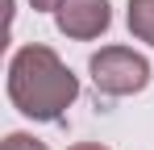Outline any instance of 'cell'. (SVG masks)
<instances>
[{
  "label": "cell",
  "instance_id": "obj_1",
  "mask_svg": "<svg viewBox=\"0 0 154 150\" xmlns=\"http://www.w3.org/2000/svg\"><path fill=\"white\" fill-rule=\"evenodd\" d=\"M79 96V79L50 46H21L8 63V100L33 121H58Z\"/></svg>",
  "mask_w": 154,
  "mask_h": 150
},
{
  "label": "cell",
  "instance_id": "obj_2",
  "mask_svg": "<svg viewBox=\"0 0 154 150\" xmlns=\"http://www.w3.org/2000/svg\"><path fill=\"white\" fill-rule=\"evenodd\" d=\"M88 71H92L96 92H104V96H133V92H142L150 83V63L129 46L96 50L92 63H88Z\"/></svg>",
  "mask_w": 154,
  "mask_h": 150
},
{
  "label": "cell",
  "instance_id": "obj_3",
  "mask_svg": "<svg viewBox=\"0 0 154 150\" xmlns=\"http://www.w3.org/2000/svg\"><path fill=\"white\" fill-rule=\"evenodd\" d=\"M54 21H58V29L67 38L92 42V38H100L104 29H108L112 13H108V0H63L54 8Z\"/></svg>",
  "mask_w": 154,
  "mask_h": 150
},
{
  "label": "cell",
  "instance_id": "obj_4",
  "mask_svg": "<svg viewBox=\"0 0 154 150\" xmlns=\"http://www.w3.org/2000/svg\"><path fill=\"white\" fill-rule=\"evenodd\" d=\"M129 33L154 46V0H129Z\"/></svg>",
  "mask_w": 154,
  "mask_h": 150
},
{
  "label": "cell",
  "instance_id": "obj_5",
  "mask_svg": "<svg viewBox=\"0 0 154 150\" xmlns=\"http://www.w3.org/2000/svg\"><path fill=\"white\" fill-rule=\"evenodd\" d=\"M4 150H46L38 138H29V133H8L4 138Z\"/></svg>",
  "mask_w": 154,
  "mask_h": 150
},
{
  "label": "cell",
  "instance_id": "obj_6",
  "mask_svg": "<svg viewBox=\"0 0 154 150\" xmlns=\"http://www.w3.org/2000/svg\"><path fill=\"white\" fill-rule=\"evenodd\" d=\"M29 4H33V8H50V13H54V8H58L63 0H29Z\"/></svg>",
  "mask_w": 154,
  "mask_h": 150
},
{
  "label": "cell",
  "instance_id": "obj_7",
  "mask_svg": "<svg viewBox=\"0 0 154 150\" xmlns=\"http://www.w3.org/2000/svg\"><path fill=\"white\" fill-rule=\"evenodd\" d=\"M71 150H104L100 142H79V146H71Z\"/></svg>",
  "mask_w": 154,
  "mask_h": 150
}]
</instances>
